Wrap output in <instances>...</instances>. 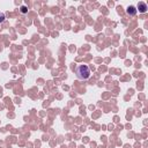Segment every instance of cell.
<instances>
[{"instance_id": "2", "label": "cell", "mask_w": 148, "mask_h": 148, "mask_svg": "<svg viewBox=\"0 0 148 148\" xmlns=\"http://www.w3.org/2000/svg\"><path fill=\"white\" fill-rule=\"evenodd\" d=\"M136 8H138L136 10H139V13H146V12H147V9H148V7H147L146 2H143V1H140Z\"/></svg>"}, {"instance_id": "4", "label": "cell", "mask_w": 148, "mask_h": 148, "mask_svg": "<svg viewBox=\"0 0 148 148\" xmlns=\"http://www.w3.org/2000/svg\"><path fill=\"white\" fill-rule=\"evenodd\" d=\"M27 12H28V8H27L25 6H21V13H22V14H25Z\"/></svg>"}, {"instance_id": "5", "label": "cell", "mask_w": 148, "mask_h": 148, "mask_svg": "<svg viewBox=\"0 0 148 148\" xmlns=\"http://www.w3.org/2000/svg\"><path fill=\"white\" fill-rule=\"evenodd\" d=\"M5 18H6V16H5V14L0 12V23H1V22H3V21H5Z\"/></svg>"}, {"instance_id": "3", "label": "cell", "mask_w": 148, "mask_h": 148, "mask_svg": "<svg viewBox=\"0 0 148 148\" xmlns=\"http://www.w3.org/2000/svg\"><path fill=\"white\" fill-rule=\"evenodd\" d=\"M136 8L134 7V6H128L127 7V9H126V13L128 14V15H131V16H134L135 14H136Z\"/></svg>"}, {"instance_id": "1", "label": "cell", "mask_w": 148, "mask_h": 148, "mask_svg": "<svg viewBox=\"0 0 148 148\" xmlns=\"http://www.w3.org/2000/svg\"><path fill=\"white\" fill-rule=\"evenodd\" d=\"M75 74H76L77 79H80V80H87V79L90 77L91 72H90V68H89L88 65H79L75 68Z\"/></svg>"}]
</instances>
